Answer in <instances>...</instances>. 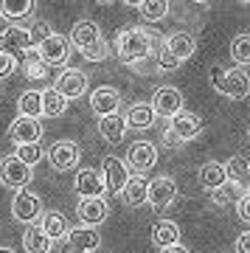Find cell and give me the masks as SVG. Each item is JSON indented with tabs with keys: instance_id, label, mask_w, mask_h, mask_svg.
<instances>
[{
	"instance_id": "6da1fadb",
	"label": "cell",
	"mask_w": 250,
	"mask_h": 253,
	"mask_svg": "<svg viewBox=\"0 0 250 253\" xmlns=\"http://www.w3.org/2000/svg\"><path fill=\"white\" fill-rule=\"evenodd\" d=\"M116 56L124 65H141L143 59H152L155 56V34L149 28L132 26V28H121L116 34Z\"/></svg>"
},
{
	"instance_id": "7a4b0ae2",
	"label": "cell",
	"mask_w": 250,
	"mask_h": 253,
	"mask_svg": "<svg viewBox=\"0 0 250 253\" xmlns=\"http://www.w3.org/2000/svg\"><path fill=\"white\" fill-rule=\"evenodd\" d=\"M169 124L163 129V141L169 146H180V144H191L203 135V118L191 113V110H177L171 118H166Z\"/></svg>"
},
{
	"instance_id": "3957f363",
	"label": "cell",
	"mask_w": 250,
	"mask_h": 253,
	"mask_svg": "<svg viewBox=\"0 0 250 253\" xmlns=\"http://www.w3.org/2000/svg\"><path fill=\"white\" fill-rule=\"evenodd\" d=\"M211 87L216 93H222L225 99H245L250 93V73L242 71V65H233V68L214 65L211 68Z\"/></svg>"
},
{
	"instance_id": "277c9868",
	"label": "cell",
	"mask_w": 250,
	"mask_h": 253,
	"mask_svg": "<svg viewBox=\"0 0 250 253\" xmlns=\"http://www.w3.org/2000/svg\"><path fill=\"white\" fill-rule=\"evenodd\" d=\"M71 37H62L56 31H48V34L37 42V56L48 62L51 68H59V65H68L71 59Z\"/></svg>"
},
{
	"instance_id": "5b68a950",
	"label": "cell",
	"mask_w": 250,
	"mask_h": 253,
	"mask_svg": "<svg viewBox=\"0 0 250 253\" xmlns=\"http://www.w3.org/2000/svg\"><path fill=\"white\" fill-rule=\"evenodd\" d=\"M34 177V166H28L26 161H20L17 155H6L0 161V183L6 189L17 191V189H26L28 183Z\"/></svg>"
},
{
	"instance_id": "8992f818",
	"label": "cell",
	"mask_w": 250,
	"mask_h": 253,
	"mask_svg": "<svg viewBox=\"0 0 250 253\" xmlns=\"http://www.w3.org/2000/svg\"><path fill=\"white\" fill-rule=\"evenodd\" d=\"M42 200H40V194H34V191L28 189H17V194H14V200H11V217H14V222H23V225H31V222H37V219L42 217Z\"/></svg>"
},
{
	"instance_id": "52a82bcc",
	"label": "cell",
	"mask_w": 250,
	"mask_h": 253,
	"mask_svg": "<svg viewBox=\"0 0 250 253\" xmlns=\"http://www.w3.org/2000/svg\"><path fill=\"white\" fill-rule=\"evenodd\" d=\"M45 155H48V163L54 172H71L82 161V146L76 141H56V144L48 146Z\"/></svg>"
},
{
	"instance_id": "ba28073f",
	"label": "cell",
	"mask_w": 250,
	"mask_h": 253,
	"mask_svg": "<svg viewBox=\"0 0 250 253\" xmlns=\"http://www.w3.org/2000/svg\"><path fill=\"white\" fill-rule=\"evenodd\" d=\"M0 51H6V54H31L37 51V40L31 34V28L26 26H9L0 31Z\"/></svg>"
},
{
	"instance_id": "9c48e42d",
	"label": "cell",
	"mask_w": 250,
	"mask_h": 253,
	"mask_svg": "<svg viewBox=\"0 0 250 253\" xmlns=\"http://www.w3.org/2000/svg\"><path fill=\"white\" fill-rule=\"evenodd\" d=\"M126 166L132 174H149L158 166V146L149 141H135L126 152Z\"/></svg>"
},
{
	"instance_id": "30bf717a",
	"label": "cell",
	"mask_w": 250,
	"mask_h": 253,
	"mask_svg": "<svg viewBox=\"0 0 250 253\" xmlns=\"http://www.w3.org/2000/svg\"><path fill=\"white\" fill-rule=\"evenodd\" d=\"M76 217H79V222H84V225H101V222L110 217V203L104 200V194L79 197V203H76Z\"/></svg>"
},
{
	"instance_id": "8fae6325",
	"label": "cell",
	"mask_w": 250,
	"mask_h": 253,
	"mask_svg": "<svg viewBox=\"0 0 250 253\" xmlns=\"http://www.w3.org/2000/svg\"><path fill=\"white\" fill-rule=\"evenodd\" d=\"M129 166H126L121 158H116V155H107L104 161H101V177H104V186H107L110 194H121V189L126 186V180H129Z\"/></svg>"
},
{
	"instance_id": "7c38bea8",
	"label": "cell",
	"mask_w": 250,
	"mask_h": 253,
	"mask_svg": "<svg viewBox=\"0 0 250 253\" xmlns=\"http://www.w3.org/2000/svg\"><path fill=\"white\" fill-rule=\"evenodd\" d=\"M177 200V180L169 174H158L155 180H149V206L163 211V208L174 206Z\"/></svg>"
},
{
	"instance_id": "4fadbf2b",
	"label": "cell",
	"mask_w": 250,
	"mask_h": 253,
	"mask_svg": "<svg viewBox=\"0 0 250 253\" xmlns=\"http://www.w3.org/2000/svg\"><path fill=\"white\" fill-rule=\"evenodd\" d=\"M56 90H62L68 99H82L84 93H87V87H90V76L82 68H65L59 76H56Z\"/></svg>"
},
{
	"instance_id": "5bb4252c",
	"label": "cell",
	"mask_w": 250,
	"mask_h": 253,
	"mask_svg": "<svg viewBox=\"0 0 250 253\" xmlns=\"http://www.w3.org/2000/svg\"><path fill=\"white\" fill-rule=\"evenodd\" d=\"M152 107L158 113V118H171L177 110H183V93L174 84H161L152 93Z\"/></svg>"
},
{
	"instance_id": "9a60e30c",
	"label": "cell",
	"mask_w": 250,
	"mask_h": 253,
	"mask_svg": "<svg viewBox=\"0 0 250 253\" xmlns=\"http://www.w3.org/2000/svg\"><path fill=\"white\" fill-rule=\"evenodd\" d=\"M42 124H40V118L37 116H23L17 113V118L9 124V138L14 144H26V141H40L42 138Z\"/></svg>"
},
{
	"instance_id": "2e32d148",
	"label": "cell",
	"mask_w": 250,
	"mask_h": 253,
	"mask_svg": "<svg viewBox=\"0 0 250 253\" xmlns=\"http://www.w3.org/2000/svg\"><path fill=\"white\" fill-rule=\"evenodd\" d=\"M65 242L71 245V251H82V253H93L101 248V234H98V225H84L79 222V228L71 225V234Z\"/></svg>"
},
{
	"instance_id": "e0dca14e",
	"label": "cell",
	"mask_w": 250,
	"mask_h": 253,
	"mask_svg": "<svg viewBox=\"0 0 250 253\" xmlns=\"http://www.w3.org/2000/svg\"><path fill=\"white\" fill-rule=\"evenodd\" d=\"M98 135L104 138L107 144H121L126 135V116H121L118 110L98 116Z\"/></svg>"
},
{
	"instance_id": "ac0fdd59",
	"label": "cell",
	"mask_w": 250,
	"mask_h": 253,
	"mask_svg": "<svg viewBox=\"0 0 250 253\" xmlns=\"http://www.w3.org/2000/svg\"><path fill=\"white\" fill-rule=\"evenodd\" d=\"M124 116H126V126H129V129H138V132L152 129L155 121H158V113H155L152 101H135V104L126 107Z\"/></svg>"
},
{
	"instance_id": "d6986e66",
	"label": "cell",
	"mask_w": 250,
	"mask_h": 253,
	"mask_svg": "<svg viewBox=\"0 0 250 253\" xmlns=\"http://www.w3.org/2000/svg\"><path fill=\"white\" fill-rule=\"evenodd\" d=\"M101 40V28H98V23H93V20H76L71 28V45L76 48V51H87L93 42H98Z\"/></svg>"
},
{
	"instance_id": "ffe728a7",
	"label": "cell",
	"mask_w": 250,
	"mask_h": 253,
	"mask_svg": "<svg viewBox=\"0 0 250 253\" xmlns=\"http://www.w3.org/2000/svg\"><path fill=\"white\" fill-rule=\"evenodd\" d=\"M118 197L124 200L129 208L146 206V203H149V180H146L143 174H129V180H126V186L121 189Z\"/></svg>"
},
{
	"instance_id": "44dd1931",
	"label": "cell",
	"mask_w": 250,
	"mask_h": 253,
	"mask_svg": "<svg viewBox=\"0 0 250 253\" xmlns=\"http://www.w3.org/2000/svg\"><path fill=\"white\" fill-rule=\"evenodd\" d=\"M37 222L42 225V231L51 236L54 245L65 242L68 234H71V222H68V217H65L62 211H42V217L37 219Z\"/></svg>"
},
{
	"instance_id": "7402d4cb",
	"label": "cell",
	"mask_w": 250,
	"mask_h": 253,
	"mask_svg": "<svg viewBox=\"0 0 250 253\" xmlns=\"http://www.w3.org/2000/svg\"><path fill=\"white\" fill-rule=\"evenodd\" d=\"M174 245H180V225L171 219H158L152 225V248L171 251Z\"/></svg>"
},
{
	"instance_id": "603a6c76",
	"label": "cell",
	"mask_w": 250,
	"mask_h": 253,
	"mask_svg": "<svg viewBox=\"0 0 250 253\" xmlns=\"http://www.w3.org/2000/svg\"><path fill=\"white\" fill-rule=\"evenodd\" d=\"M163 45L171 48V54L177 56L180 62H186V59H191L197 51V37L191 34V31H171V34L163 37Z\"/></svg>"
},
{
	"instance_id": "cb8c5ba5",
	"label": "cell",
	"mask_w": 250,
	"mask_h": 253,
	"mask_svg": "<svg viewBox=\"0 0 250 253\" xmlns=\"http://www.w3.org/2000/svg\"><path fill=\"white\" fill-rule=\"evenodd\" d=\"M121 107V93L116 87H110V84H101L96 90L90 93V110L96 113V116H104V113H113V110Z\"/></svg>"
},
{
	"instance_id": "d4e9b609",
	"label": "cell",
	"mask_w": 250,
	"mask_h": 253,
	"mask_svg": "<svg viewBox=\"0 0 250 253\" xmlns=\"http://www.w3.org/2000/svg\"><path fill=\"white\" fill-rule=\"evenodd\" d=\"M73 189H76V197H87V194H104L107 186H104L101 172H96V169H79L76 180H73Z\"/></svg>"
},
{
	"instance_id": "484cf974",
	"label": "cell",
	"mask_w": 250,
	"mask_h": 253,
	"mask_svg": "<svg viewBox=\"0 0 250 253\" xmlns=\"http://www.w3.org/2000/svg\"><path fill=\"white\" fill-rule=\"evenodd\" d=\"M200 186H203V191H211L214 189H219L225 180H228V172H225V163H219V161H208V163H203L200 166Z\"/></svg>"
},
{
	"instance_id": "4316f807",
	"label": "cell",
	"mask_w": 250,
	"mask_h": 253,
	"mask_svg": "<svg viewBox=\"0 0 250 253\" xmlns=\"http://www.w3.org/2000/svg\"><path fill=\"white\" fill-rule=\"evenodd\" d=\"M68 104H71V99H68L62 90H56V84L42 90V116L45 118L65 116V113H68Z\"/></svg>"
},
{
	"instance_id": "83f0119b",
	"label": "cell",
	"mask_w": 250,
	"mask_h": 253,
	"mask_svg": "<svg viewBox=\"0 0 250 253\" xmlns=\"http://www.w3.org/2000/svg\"><path fill=\"white\" fill-rule=\"evenodd\" d=\"M51 248H54V242H51V236L42 231V225H40V222H31V225L26 228V234H23V251L48 253Z\"/></svg>"
},
{
	"instance_id": "f1b7e54d",
	"label": "cell",
	"mask_w": 250,
	"mask_h": 253,
	"mask_svg": "<svg viewBox=\"0 0 250 253\" xmlns=\"http://www.w3.org/2000/svg\"><path fill=\"white\" fill-rule=\"evenodd\" d=\"M34 14V0H0V17L9 23H23Z\"/></svg>"
},
{
	"instance_id": "f546056e",
	"label": "cell",
	"mask_w": 250,
	"mask_h": 253,
	"mask_svg": "<svg viewBox=\"0 0 250 253\" xmlns=\"http://www.w3.org/2000/svg\"><path fill=\"white\" fill-rule=\"evenodd\" d=\"M225 172H228V180L239 183L245 191L250 189V161L245 158V155H233V158H228Z\"/></svg>"
},
{
	"instance_id": "4dcf8cb0",
	"label": "cell",
	"mask_w": 250,
	"mask_h": 253,
	"mask_svg": "<svg viewBox=\"0 0 250 253\" xmlns=\"http://www.w3.org/2000/svg\"><path fill=\"white\" fill-rule=\"evenodd\" d=\"M138 11H141L143 23H161L169 17V0H143Z\"/></svg>"
},
{
	"instance_id": "1f68e13d",
	"label": "cell",
	"mask_w": 250,
	"mask_h": 253,
	"mask_svg": "<svg viewBox=\"0 0 250 253\" xmlns=\"http://www.w3.org/2000/svg\"><path fill=\"white\" fill-rule=\"evenodd\" d=\"M17 113L23 116H42V90H23L17 99Z\"/></svg>"
},
{
	"instance_id": "d6a6232c",
	"label": "cell",
	"mask_w": 250,
	"mask_h": 253,
	"mask_svg": "<svg viewBox=\"0 0 250 253\" xmlns=\"http://www.w3.org/2000/svg\"><path fill=\"white\" fill-rule=\"evenodd\" d=\"M48 68H51V65L42 62V59L31 51V54H26V62H23V76H26L28 82H42L45 76H48Z\"/></svg>"
},
{
	"instance_id": "836d02e7",
	"label": "cell",
	"mask_w": 250,
	"mask_h": 253,
	"mask_svg": "<svg viewBox=\"0 0 250 253\" xmlns=\"http://www.w3.org/2000/svg\"><path fill=\"white\" fill-rule=\"evenodd\" d=\"M242 186L239 183H233V180H225L222 186H219V189H214L211 191V197H214V203L216 206H233V203H236V200L242 197Z\"/></svg>"
},
{
	"instance_id": "e575fe53",
	"label": "cell",
	"mask_w": 250,
	"mask_h": 253,
	"mask_svg": "<svg viewBox=\"0 0 250 253\" xmlns=\"http://www.w3.org/2000/svg\"><path fill=\"white\" fill-rule=\"evenodd\" d=\"M231 59L233 65H250V34H236L231 40Z\"/></svg>"
},
{
	"instance_id": "d590c367",
	"label": "cell",
	"mask_w": 250,
	"mask_h": 253,
	"mask_svg": "<svg viewBox=\"0 0 250 253\" xmlns=\"http://www.w3.org/2000/svg\"><path fill=\"white\" fill-rule=\"evenodd\" d=\"M155 65H158V71H161V73H169V71H177L183 62L171 54L169 45H163V42H161V45L155 48Z\"/></svg>"
},
{
	"instance_id": "8d00e7d4",
	"label": "cell",
	"mask_w": 250,
	"mask_h": 253,
	"mask_svg": "<svg viewBox=\"0 0 250 253\" xmlns=\"http://www.w3.org/2000/svg\"><path fill=\"white\" fill-rule=\"evenodd\" d=\"M14 155H17L20 161H26L28 166H37V163L42 161V146H40V141H26V144L14 146Z\"/></svg>"
},
{
	"instance_id": "74e56055",
	"label": "cell",
	"mask_w": 250,
	"mask_h": 253,
	"mask_svg": "<svg viewBox=\"0 0 250 253\" xmlns=\"http://www.w3.org/2000/svg\"><path fill=\"white\" fill-rule=\"evenodd\" d=\"M82 56H84L87 62H104V59L110 56V42L101 37V40H98V42H93L87 51H82Z\"/></svg>"
},
{
	"instance_id": "f35d334b",
	"label": "cell",
	"mask_w": 250,
	"mask_h": 253,
	"mask_svg": "<svg viewBox=\"0 0 250 253\" xmlns=\"http://www.w3.org/2000/svg\"><path fill=\"white\" fill-rule=\"evenodd\" d=\"M14 71H17V59H14V54H6V51H0V79L11 76Z\"/></svg>"
},
{
	"instance_id": "ab89813d",
	"label": "cell",
	"mask_w": 250,
	"mask_h": 253,
	"mask_svg": "<svg viewBox=\"0 0 250 253\" xmlns=\"http://www.w3.org/2000/svg\"><path fill=\"white\" fill-rule=\"evenodd\" d=\"M236 206V214H239L242 222H250V189L248 191H242V197L233 203Z\"/></svg>"
},
{
	"instance_id": "60d3db41",
	"label": "cell",
	"mask_w": 250,
	"mask_h": 253,
	"mask_svg": "<svg viewBox=\"0 0 250 253\" xmlns=\"http://www.w3.org/2000/svg\"><path fill=\"white\" fill-rule=\"evenodd\" d=\"M233 248H236V251H242V253H250V231H245V234L236 236Z\"/></svg>"
},
{
	"instance_id": "b9f144b4",
	"label": "cell",
	"mask_w": 250,
	"mask_h": 253,
	"mask_svg": "<svg viewBox=\"0 0 250 253\" xmlns=\"http://www.w3.org/2000/svg\"><path fill=\"white\" fill-rule=\"evenodd\" d=\"M48 31H51V28H48V23H42V20H40V23H31V34H34L37 42H40V40H42Z\"/></svg>"
},
{
	"instance_id": "7bdbcfd3",
	"label": "cell",
	"mask_w": 250,
	"mask_h": 253,
	"mask_svg": "<svg viewBox=\"0 0 250 253\" xmlns=\"http://www.w3.org/2000/svg\"><path fill=\"white\" fill-rule=\"evenodd\" d=\"M121 3H126V6H129V9H138V6H141L143 0H121Z\"/></svg>"
},
{
	"instance_id": "ee69618b",
	"label": "cell",
	"mask_w": 250,
	"mask_h": 253,
	"mask_svg": "<svg viewBox=\"0 0 250 253\" xmlns=\"http://www.w3.org/2000/svg\"><path fill=\"white\" fill-rule=\"evenodd\" d=\"M96 3H116V0H96Z\"/></svg>"
},
{
	"instance_id": "f6af8a7d",
	"label": "cell",
	"mask_w": 250,
	"mask_h": 253,
	"mask_svg": "<svg viewBox=\"0 0 250 253\" xmlns=\"http://www.w3.org/2000/svg\"><path fill=\"white\" fill-rule=\"evenodd\" d=\"M191 3H208V0H191Z\"/></svg>"
},
{
	"instance_id": "bcb514c9",
	"label": "cell",
	"mask_w": 250,
	"mask_h": 253,
	"mask_svg": "<svg viewBox=\"0 0 250 253\" xmlns=\"http://www.w3.org/2000/svg\"><path fill=\"white\" fill-rule=\"evenodd\" d=\"M239 3H250V0H239Z\"/></svg>"
},
{
	"instance_id": "7dc6e473",
	"label": "cell",
	"mask_w": 250,
	"mask_h": 253,
	"mask_svg": "<svg viewBox=\"0 0 250 253\" xmlns=\"http://www.w3.org/2000/svg\"><path fill=\"white\" fill-rule=\"evenodd\" d=\"M248 141H250V129H248Z\"/></svg>"
}]
</instances>
